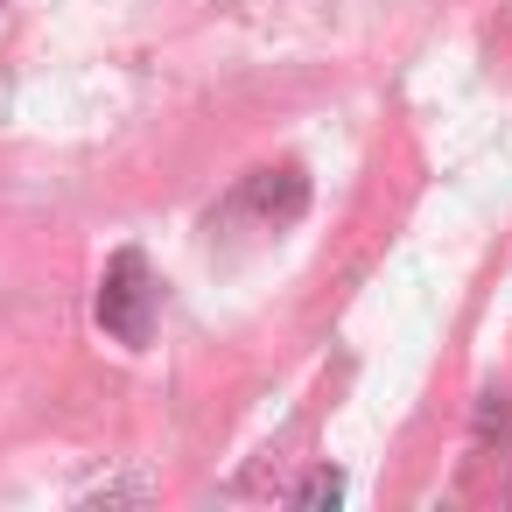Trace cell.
I'll list each match as a JSON object with an SVG mask.
<instances>
[{"label":"cell","mask_w":512,"mask_h":512,"mask_svg":"<svg viewBox=\"0 0 512 512\" xmlns=\"http://www.w3.org/2000/svg\"><path fill=\"white\" fill-rule=\"evenodd\" d=\"M99 330L120 337L127 351H141L155 337V281L141 253H113L106 281H99Z\"/></svg>","instance_id":"obj_1"},{"label":"cell","mask_w":512,"mask_h":512,"mask_svg":"<svg viewBox=\"0 0 512 512\" xmlns=\"http://www.w3.org/2000/svg\"><path fill=\"white\" fill-rule=\"evenodd\" d=\"M337 498H344V477H337V470H316V477L295 491V505H337Z\"/></svg>","instance_id":"obj_2"}]
</instances>
